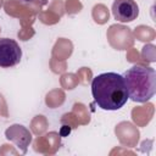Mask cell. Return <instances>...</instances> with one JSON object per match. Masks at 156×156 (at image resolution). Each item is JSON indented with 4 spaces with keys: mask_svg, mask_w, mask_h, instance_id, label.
Wrapping results in <instances>:
<instances>
[{
    "mask_svg": "<svg viewBox=\"0 0 156 156\" xmlns=\"http://www.w3.org/2000/svg\"><path fill=\"white\" fill-rule=\"evenodd\" d=\"M21 1H32V0H21Z\"/></svg>",
    "mask_w": 156,
    "mask_h": 156,
    "instance_id": "5b68a950",
    "label": "cell"
},
{
    "mask_svg": "<svg viewBox=\"0 0 156 156\" xmlns=\"http://www.w3.org/2000/svg\"><path fill=\"white\" fill-rule=\"evenodd\" d=\"M91 95L95 104L106 111H116L128 101V91L123 76L115 72H105L91 80Z\"/></svg>",
    "mask_w": 156,
    "mask_h": 156,
    "instance_id": "6da1fadb",
    "label": "cell"
},
{
    "mask_svg": "<svg viewBox=\"0 0 156 156\" xmlns=\"http://www.w3.org/2000/svg\"><path fill=\"white\" fill-rule=\"evenodd\" d=\"M112 15L119 22H132L139 15V7L134 0H115Z\"/></svg>",
    "mask_w": 156,
    "mask_h": 156,
    "instance_id": "277c9868",
    "label": "cell"
},
{
    "mask_svg": "<svg viewBox=\"0 0 156 156\" xmlns=\"http://www.w3.org/2000/svg\"><path fill=\"white\" fill-rule=\"evenodd\" d=\"M22 49L18 43L10 38H0V67L10 68L20 63Z\"/></svg>",
    "mask_w": 156,
    "mask_h": 156,
    "instance_id": "3957f363",
    "label": "cell"
},
{
    "mask_svg": "<svg viewBox=\"0 0 156 156\" xmlns=\"http://www.w3.org/2000/svg\"><path fill=\"white\" fill-rule=\"evenodd\" d=\"M128 98L134 102L149 101L156 91V72L151 67L135 65L123 74Z\"/></svg>",
    "mask_w": 156,
    "mask_h": 156,
    "instance_id": "7a4b0ae2",
    "label": "cell"
}]
</instances>
